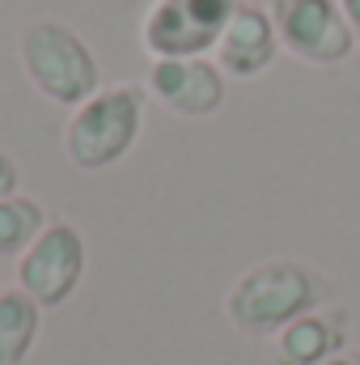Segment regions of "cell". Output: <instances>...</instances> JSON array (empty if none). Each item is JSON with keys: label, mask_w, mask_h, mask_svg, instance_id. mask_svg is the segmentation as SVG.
Wrapping results in <instances>:
<instances>
[{"label": "cell", "mask_w": 360, "mask_h": 365, "mask_svg": "<svg viewBox=\"0 0 360 365\" xmlns=\"http://www.w3.org/2000/svg\"><path fill=\"white\" fill-rule=\"evenodd\" d=\"M331 302V280L301 259H268L238 276L225 293V319L246 340H275L288 323Z\"/></svg>", "instance_id": "obj_1"}, {"label": "cell", "mask_w": 360, "mask_h": 365, "mask_svg": "<svg viewBox=\"0 0 360 365\" xmlns=\"http://www.w3.org/2000/svg\"><path fill=\"white\" fill-rule=\"evenodd\" d=\"M17 60H21L26 81L55 106L77 110L81 102H90L102 90L97 56L68 21L34 17L17 38Z\"/></svg>", "instance_id": "obj_2"}, {"label": "cell", "mask_w": 360, "mask_h": 365, "mask_svg": "<svg viewBox=\"0 0 360 365\" xmlns=\"http://www.w3.org/2000/svg\"><path fill=\"white\" fill-rule=\"evenodd\" d=\"M144 86H102L90 102H81L64 123V153L77 170H110L123 162L144 128Z\"/></svg>", "instance_id": "obj_3"}, {"label": "cell", "mask_w": 360, "mask_h": 365, "mask_svg": "<svg viewBox=\"0 0 360 365\" xmlns=\"http://www.w3.org/2000/svg\"><path fill=\"white\" fill-rule=\"evenodd\" d=\"M242 0H153L140 26L149 60H191L216 51Z\"/></svg>", "instance_id": "obj_4"}, {"label": "cell", "mask_w": 360, "mask_h": 365, "mask_svg": "<svg viewBox=\"0 0 360 365\" xmlns=\"http://www.w3.org/2000/svg\"><path fill=\"white\" fill-rule=\"evenodd\" d=\"M271 21L280 47L314 68H335L356 51V34L339 0H271Z\"/></svg>", "instance_id": "obj_5"}, {"label": "cell", "mask_w": 360, "mask_h": 365, "mask_svg": "<svg viewBox=\"0 0 360 365\" xmlns=\"http://www.w3.org/2000/svg\"><path fill=\"white\" fill-rule=\"evenodd\" d=\"M85 268H90L85 234L73 221H51L34 238V247L17 259V289L30 293L43 310H55L77 293Z\"/></svg>", "instance_id": "obj_6"}, {"label": "cell", "mask_w": 360, "mask_h": 365, "mask_svg": "<svg viewBox=\"0 0 360 365\" xmlns=\"http://www.w3.org/2000/svg\"><path fill=\"white\" fill-rule=\"evenodd\" d=\"M229 77L221 73V64L212 56H191V60H153L149 73V93L174 110L182 119H208L225 106V86Z\"/></svg>", "instance_id": "obj_7"}, {"label": "cell", "mask_w": 360, "mask_h": 365, "mask_svg": "<svg viewBox=\"0 0 360 365\" xmlns=\"http://www.w3.org/2000/svg\"><path fill=\"white\" fill-rule=\"evenodd\" d=\"M275 51H280V34H275V21H271V9H259V4L242 0L238 13L229 17L221 43H216L221 73L238 77V81H250V77L268 73Z\"/></svg>", "instance_id": "obj_8"}, {"label": "cell", "mask_w": 360, "mask_h": 365, "mask_svg": "<svg viewBox=\"0 0 360 365\" xmlns=\"http://www.w3.org/2000/svg\"><path fill=\"white\" fill-rule=\"evenodd\" d=\"M271 353H275V365H322L348 353V310L322 306L301 314L271 340Z\"/></svg>", "instance_id": "obj_9"}, {"label": "cell", "mask_w": 360, "mask_h": 365, "mask_svg": "<svg viewBox=\"0 0 360 365\" xmlns=\"http://www.w3.org/2000/svg\"><path fill=\"white\" fill-rule=\"evenodd\" d=\"M38 327H43V306L13 289H0V365H26L34 344H38Z\"/></svg>", "instance_id": "obj_10"}, {"label": "cell", "mask_w": 360, "mask_h": 365, "mask_svg": "<svg viewBox=\"0 0 360 365\" xmlns=\"http://www.w3.org/2000/svg\"><path fill=\"white\" fill-rule=\"evenodd\" d=\"M47 225H51L47 208L34 195L17 191V195L0 200V259H21Z\"/></svg>", "instance_id": "obj_11"}, {"label": "cell", "mask_w": 360, "mask_h": 365, "mask_svg": "<svg viewBox=\"0 0 360 365\" xmlns=\"http://www.w3.org/2000/svg\"><path fill=\"white\" fill-rule=\"evenodd\" d=\"M17 182H21V170H17V162L0 149V200H9V195H17Z\"/></svg>", "instance_id": "obj_12"}, {"label": "cell", "mask_w": 360, "mask_h": 365, "mask_svg": "<svg viewBox=\"0 0 360 365\" xmlns=\"http://www.w3.org/2000/svg\"><path fill=\"white\" fill-rule=\"evenodd\" d=\"M339 4H344V17H348V26L356 34V47H360V0H339Z\"/></svg>", "instance_id": "obj_13"}, {"label": "cell", "mask_w": 360, "mask_h": 365, "mask_svg": "<svg viewBox=\"0 0 360 365\" xmlns=\"http://www.w3.org/2000/svg\"><path fill=\"white\" fill-rule=\"evenodd\" d=\"M322 365H360V353H339V357H331V361Z\"/></svg>", "instance_id": "obj_14"}]
</instances>
